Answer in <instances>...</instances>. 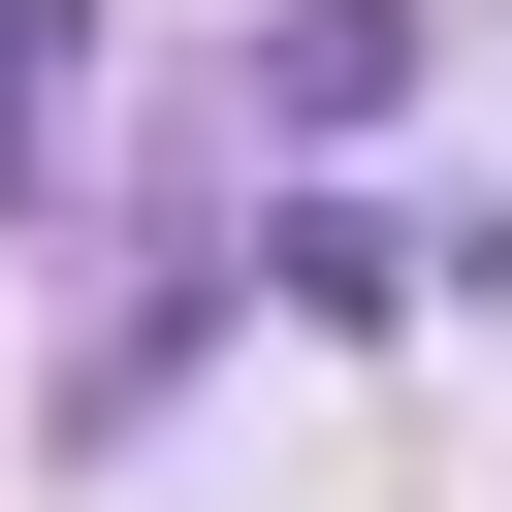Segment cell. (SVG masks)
<instances>
[{
    "label": "cell",
    "mask_w": 512,
    "mask_h": 512,
    "mask_svg": "<svg viewBox=\"0 0 512 512\" xmlns=\"http://www.w3.org/2000/svg\"><path fill=\"white\" fill-rule=\"evenodd\" d=\"M384 96H416V0H288L256 32V128H384Z\"/></svg>",
    "instance_id": "1"
},
{
    "label": "cell",
    "mask_w": 512,
    "mask_h": 512,
    "mask_svg": "<svg viewBox=\"0 0 512 512\" xmlns=\"http://www.w3.org/2000/svg\"><path fill=\"white\" fill-rule=\"evenodd\" d=\"M256 288L352 352V320H416V224H384V192H288V224H256Z\"/></svg>",
    "instance_id": "2"
},
{
    "label": "cell",
    "mask_w": 512,
    "mask_h": 512,
    "mask_svg": "<svg viewBox=\"0 0 512 512\" xmlns=\"http://www.w3.org/2000/svg\"><path fill=\"white\" fill-rule=\"evenodd\" d=\"M64 160V0H0V192Z\"/></svg>",
    "instance_id": "3"
}]
</instances>
